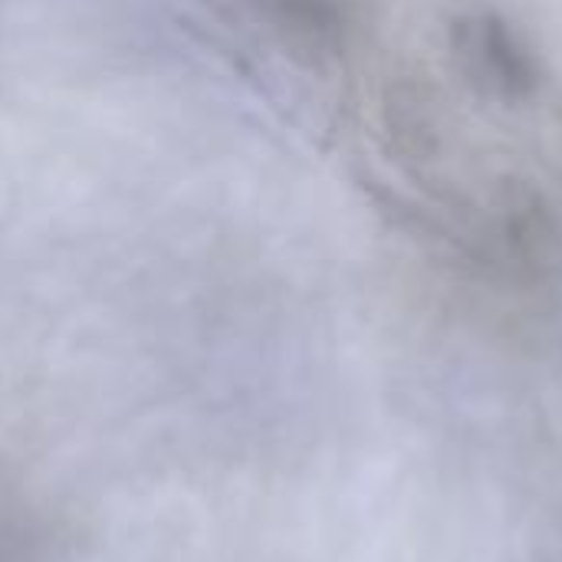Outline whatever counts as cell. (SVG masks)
<instances>
[{"label":"cell","mask_w":562,"mask_h":562,"mask_svg":"<svg viewBox=\"0 0 562 562\" xmlns=\"http://www.w3.org/2000/svg\"><path fill=\"white\" fill-rule=\"evenodd\" d=\"M454 49L474 82L501 99H527L540 86V66L524 36L497 13H471L454 26Z\"/></svg>","instance_id":"1"}]
</instances>
